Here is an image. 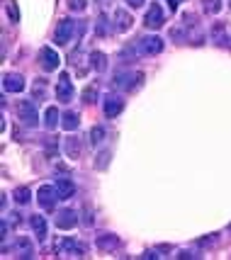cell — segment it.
<instances>
[{
	"instance_id": "cell-1",
	"label": "cell",
	"mask_w": 231,
	"mask_h": 260,
	"mask_svg": "<svg viewBox=\"0 0 231 260\" xmlns=\"http://www.w3.org/2000/svg\"><path fill=\"white\" fill-rule=\"evenodd\" d=\"M141 80H144V73L141 71H119L115 76V83L117 88H122V90H137L139 85H141Z\"/></svg>"
},
{
	"instance_id": "cell-2",
	"label": "cell",
	"mask_w": 231,
	"mask_h": 260,
	"mask_svg": "<svg viewBox=\"0 0 231 260\" xmlns=\"http://www.w3.org/2000/svg\"><path fill=\"white\" fill-rule=\"evenodd\" d=\"M17 117L22 119L24 126H32L35 129L39 124V114H37V105L32 100H20L17 102Z\"/></svg>"
},
{
	"instance_id": "cell-3",
	"label": "cell",
	"mask_w": 231,
	"mask_h": 260,
	"mask_svg": "<svg viewBox=\"0 0 231 260\" xmlns=\"http://www.w3.org/2000/svg\"><path fill=\"white\" fill-rule=\"evenodd\" d=\"M78 24H81V22L69 20V17H66V20H61V22H58V27H56V32H54V42H56L58 46H66L71 39H73V32L78 29Z\"/></svg>"
},
{
	"instance_id": "cell-4",
	"label": "cell",
	"mask_w": 231,
	"mask_h": 260,
	"mask_svg": "<svg viewBox=\"0 0 231 260\" xmlns=\"http://www.w3.org/2000/svg\"><path fill=\"white\" fill-rule=\"evenodd\" d=\"M137 46H139V54H144V56H158L166 44H163L161 37L151 34V37H141Z\"/></svg>"
},
{
	"instance_id": "cell-5",
	"label": "cell",
	"mask_w": 231,
	"mask_h": 260,
	"mask_svg": "<svg viewBox=\"0 0 231 260\" xmlns=\"http://www.w3.org/2000/svg\"><path fill=\"white\" fill-rule=\"evenodd\" d=\"M56 200H61V197H58L56 185H42V187L37 190V202L42 204L44 209H54Z\"/></svg>"
},
{
	"instance_id": "cell-6",
	"label": "cell",
	"mask_w": 231,
	"mask_h": 260,
	"mask_svg": "<svg viewBox=\"0 0 231 260\" xmlns=\"http://www.w3.org/2000/svg\"><path fill=\"white\" fill-rule=\"evenodd\" d=\"M76 95V88H73V80H71L69 73H61L56 83V98L61 102H71Z\"/></svg>"
},
{
	"instance_id": "cell-7",
	"label": "cell",
	"mask_w": 231,
	"mask_h": 260,
	"mask_svg": "<svg viewBox=\"0 0 231 260\" xmlns=\"http://www.w3.org/2000/svg\"><path fill=\"white\" fill-rule=\"evenodd\" d=\"M144 24L149 29H161L163 24H166V15H163L158 3H151V8L146 10V17H144Z\"/></svg>"
},
{
	"instance_id": "cell-8",
	"label": "cell",
	"mask_w": 231,
	"mask_h": 260,
	"mask_svg": "<svg viewBox=\"0 0 231 260\" xmlns=\"http://www.w3.org/2000/svg\"><path fill=\"white\" fill-rule=\"evenodd\" d=\"M39 66L44 68V71H56L61 66V58H58V54L51 46H42L39 49Z\"/></svg>"
},
{
	"instance_id": "cell-9",
	"label": "cell",
	"mask_w": 231,
	"mask_h": 260,
	"mask_svg": "<svg viewBox=\"0 0 231 260\" xmlns=\"http://www.w3.org/2000/svg\"><path fill=\"white\" fill-rule=\"evenodd\" d=\"M103 110L107 117H117V114H122V110H124V100L119 98V95H105L103 100Z\"/></svg>"
},
{
	"instance_id": "cell-10",
	"label": "cell",
	"mask_w": 231,
	"mask_h": 260,
	"mask_svg": "<svg viewBox=\"0 0 231 260\" xmlns=\"http://www.w3.org/2000/svg\"><path fill=\"white\" fill-rule=\"evenodd\" d=\"M58 253L66 255V258H83V246L73 238H63L61 246H58Z\"/></svg>"
},
{
	"instance_id": "cell-11",
	"label": "cell",
	"mask_w": 231,
	"mask_h": 260,
	"mask_svg": "<svg viewBox=\"0 0 231 260\" xmlns=\"http://www.w3.org/2000/svg\"><path fill=\"white\" fill-rule=\"evenodd\" d=\"M78 224V214L73 212V209H61L56 214V226L63 229V231H69V229H73Z\"/></svg>"
},
{
	"instance_id": "cell-12",
	"label": "cell",
	"mask_w": 231,
	"mask_h": 260,
	"mask_svg": "<svg viewBox=\"0 0 231 260\" xmlns=\"http://www.w3.org/2000/svg\"><path fill=\"white\" fill-rule=\"evenodd\" d=\"M3 88H5V92H22L24 90V78L20 73H5Z\"/></svg>"
},
{
	"instance_id": "cell-13",
	"label": "cell",
	"mask_w": 231,
	"mask_h": 260,
	"mask_svg": "<svg viewBox=\"0 0 231 260\" xmlns=\"http://www.w3.org/2000/svg\"><path fill=\"white\" fill-rule=\"evenodd\" d=\"M131 24H134V17H131L127 10H122V8L115 10V29L117 32H129Z\"/></svg>"
},
{
	"instance_id": "cell-14",
	"label": "cell",
	"mask_w": 231,
	"mask_h": 260,
	"mask_svg": "<svg viewBox=\"0 0 231 260\" xmlns=\"http://www.w3.org/2000/svg\"><path fill=\"white\" fill-rule=\"evenodd\" d=\"M61 126H63L66 132H76V129L81 126V114L73 112V110L63 112V114H61Z\"/></svg>"
},
{
	"instance_id": "cell-15",
	"label": "cell",
	"mask_w": 231,
	"mask_h": 260,
	"mask_svg": "<svg viewBox=\"0 0 231 260\" xmlns=\"http://www.w3.org/2000/svg\"><path fill=\"white\" fill-rule=\"evenodd\" d=\"M29 226H32V231H35V236L39 238V241H44L46 234H49V226H46V219L44 216L35 214L32 219H29Z\"/></svg>"
},
{
	"instance_id": "cell-16",
	"label": "cell",
	"mask_w": 231,
	"mask_h": 260,
	"mask_svg": "<svg viewBox=\"0 0 231 260\" xmlns=\"http://www.w3.org/2000/svg\"><path fill=\"white\" fill-rule=\"evenodd\" d=\"M95 243H97V248L100 250H115L119 248V238L115 234H100V236L95 238Z\"/></svg>"
},
{
	"instance_id": "cell-17",
	"label": "cell",
	"mask_w": 231,
	"mask_h": 260,
	"mask_svg": "<svg viewBox=\"0 0 231 260\" xmlns=\"http://www.w3.org/2000/svg\"><path fill=\"white\" fill-rule=\"evenodd\" d=\"M56 190H58V197H61V200H69V197H73V192H76V185H73L71 178H58Z\"/></svg>"
},
{
	"instance_id": "cell-18",
	"label": "cell",
	"mask_w": 231,
	"mask_h": 260,
	"mask_svg": "<svg viewBox=\"0 0 231 260\" xmlns=\"http://www.w3.org/2000/svg\"><path fill=\"white\" fill-rule=\"evenodd\" d=\"M58 124H61V112H58L56 107H46L44 110V126L49 132H54Z\"/></svg>"
},
{
	"instance_id": "cell-19",
	"label": "cell",
	"mask_w": 231,
	"mask_h": 260,
	"mask_svg": "<svg viewBox=\"0 0 231 260\" xmlns=\"http://www.w3.org/2000/svg\"><path fill=\"white\" fill-rule=\"evenodd\" d=\"M15 248H17V258H35V248L29 243V238H17L15 241Z\"/></svg>"
},
{
	"instance_id": "cell-20",
	"label": "cell",
	"mask_w": 231,
	"mask_h": 260,
	"mask_svg": "<svg viewBox=\"0 0 231 260\" xmlns=\"http://www.w3.org/2000/svg\"><path fill=\"white\" fill-rule=\"evenodd\" d=\"M90 66L97 71V73H103V71H107V56H105L103 51H90Z\"/></svg>"
},
{
	"instance_id": "cell-21",
	"label": "cell",
	"mask_w": 231,
	"mask_h": 260,
	"mask_svg": "<svg viewBox=\"0 0 231 260\" xmlns=\"http://www.w3.org/2000/svg\"><path fill=\"white\" fill-rule=\"evenodd\" d=\"M110 32H112V27H110L107 15H100V17H97V22H95V34H97V37H107Z\"/></svg>"
},
{
	"instance_id": "cell-22",
	"label": "cell",
	"mask_w": 231,
	"mask_h": 260,
	"mask_svg": "<svg viewBox=\"0 0 231 260\" xmlns=\"http://www.w3.org/2000/svg\"><path fill=\"white\" fill-rule=\"evenodd\" d=\"M66 156L69 158H81V144H78V139H69L66 141Z\"/></svg>"
},
{
	"instance_id": "cell-23",
	"label": "cell",
	"mask_w": 231,
	"mask_h": 260,
	"mask_svg": "<svg viewBox=\"0 0 231 260\" xmlns=\"http://www.w3.org/2000/svg\"><path fill=\"white\" fill-rule=\"evenodd\" d=\"M105 134H107V132H105V126L97 124V126H92V129H90V136H88V139H90L92 146H97V144H103Z\"/></svg>"
},
{
	"instance_id": "cell-24",
	"label": "cell",
	"mask_w": 231,
	"mask_h": 260,
	"mask_svg": "<svg viewBox=\"0 0 231 260\" xmlns=\"http://www.w3.org/2000/svg\"><path fill=\"white\" fill-rule=\"evenodd\" d=\"M29 200H32V190L29 187H17L15 190V202L17 204H29Z\"/></svg>"
},
{
	"instance_id": "cell-25",
	"label": "cell",
	"mask_w": 231,
	"mask_h": 260,
	"mask_svg": "<svg viewBox=\"0 0 231 260\" xmlns=\"http://www.w3.org/2000/svg\"><path fill=\"white\" fill-rule=\"evenodd\" d=\"M202 8L209 12V15H217V12H221V0H202Z\"/></svg>"
},
{
	"instance_id": "cell-26",
	"label": "cell",
	"mask_w": 231,
	"mask_h": 260,
	"mask_svg": "<svg viewBox=\"0 0 231 260\" xmlns=\"http://www.w3.org/2000/svg\"><path fill=\"white\" fill-rule=\"evenodd\" d=\"M83 102H88V105L97 102V85H88V88L83 90Z\"/></svg>"
},
{
	"instance_id": "cell-27",
	"label": "cell",
	"mask_w": 231,
	"mask_h": 260,
	"mask_svg": "<svg viewBox=\"0 0 231 260\" xmlns=\"http://www.w3.org/2000/svg\"><path fill=\"white\" fill-rule=\"evenodd\" d=\"M212 37L217 39V44H226V39H224V24H214V29H212Z\"/></svg>"
},
{
	"instance_id": "cell-28",
	"label": "cell",
	"mask_w": 231,
	"mask_h": 260,
	"mask_svg": "<svg viewBox=\"0 0 231 260\" xmlns=\"http://www.w3.org/2000/svg\"><path fill=\"white\" fill-rule=\"evenodd\" d=\"M69 8L71 12H83L88 8V0H69Z\"/></svg>"
},
{
	"instance_id": "cell-29",
	"label": "cell",
	"mask_w": 231,
	"mask_h": 260,
	"mask_svg": "<svg viewBox=\"0 0 231 260\" xmlns=\"http://www.w3.org/2000/svg\"><path fill=\"white\" fill-rule=\"evenodd\" d=\"M44 148H46V156H49V158H54V156H56V139H46L44 141Z\"/></svg>"
},
{
	"instance_id": "cell-30",
	"label": "cell",
	"mask_w": 231,
	"mask_h": 260,
	"mask_svg": "<svg viewBox=\"0 0 231 260\" xmlns=\"http://www.w3.org/2000/svg\"><path fill=\"white\" fill-rule=\"evenodd\" d=\"M8 15H10L12 22H20V10H17L15 0H10V3H8Z\"/></svg>"
},
{
	"instance_id": "cell-31",
	"label": "cell",
	"mask_w": 231,
	"mask_h": 260,
	"mask_svg": "<svg viewBox=\"0 0 231 260\" xmlns=\"http://www.w3.org/2000/svg\"><path fill=\"white\" fill-rule=\"evenodd\" d=\"M107 158H110V151H103V153L97 156V163H95V166H97V168H105V166H107Z\"/></svg>"
},
{
	"instance_id": "cell-32",
	"label": "cell",
	"mask_w": 231,
	"mask_h": 260,
	"mask_svg": "<svg viewBox=\"0 0 231 260\" xmlns=\"http://www.w3.org/2000/svg\"><path fill=\"white\" fill-rule=\"evenodd\" d=\"M144 3H146V0H127V5H129V8H141Z\"/></svg>"
},
{
	"instance_id": "cell-33",
	"label": "cell",
	"mask_w": 231,
	"mask_h": 260,
	"mask_svg": "<svg viewBox=\"0 0 231 260\" xmlns=\"http://www.w3.org/2000/svg\"><path fill=\"white\" fill-rule=\"evenodd\" d=\"M212 243H214V234L209 238H202V241H200V246H212Z\"/></svg>"
},
{
	"instance_id": "cell-34",
	"label": "cell",
	"mask_w": 231,
	"mask_h": 260,
	"mask_svg": "<svg viewBox=\"0 0 231 260\" xmlns=\"http://www.w3.org/2000/svg\"><path fill=\"white\" fill-rule=\"evenodd\" d=\"M178 258H197V255H192V253H190V250H183V253H180V255H178Z\"/></svg>"
},
{
	"instance_id": "cell-35",
	"label": "cell",
	"mask_w": 231,
	"mask_h": 260,
	"mask_svg": "<svg viewBox=\"0 0 231 260\" xmlns=\"http://www.w3.org/2000/svg\"><path fill=\"white\" fill-rule=\"evenodd\" d=\"M97 3H103V5H107V3H112V0H97Z\"/></svg>"
},
{
	"instance_id": "cell-36",
	"label": "cell",
	"mask_w": 231,
	"mask_h": 260,
	"mask_svg": "<svg viewBox=\"0 0 231 260\" xmlns=\"http://www.w3.org/2000/svg\"><path fill=\"white\" fill-rule=\"evenodd\" d=\"M229 229H231V226H229Z\"/></svg>"
}]
</instances>
